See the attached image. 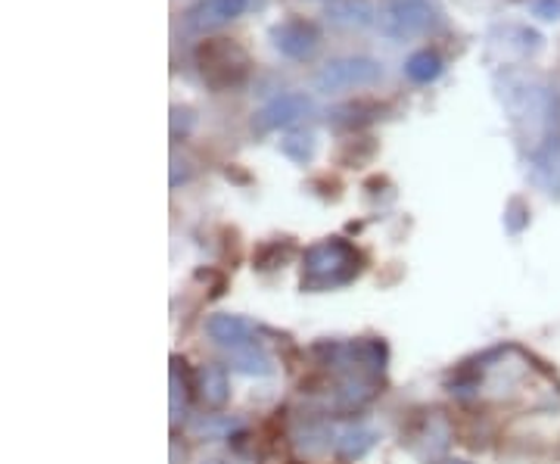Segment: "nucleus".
Wrapping results in <instances>:
<instances>
[{"label":"nucleus","mask_w":560,"mask_h":464,"mask_svg":"<svg viewBox=\"0 0 560 464\" xmlns=\"http://www.w3.org/2000/svg\"><path fill=\"white\" fill-rule=\"evenodd\" d=\"M501 103L529 169L541 182H560V94L539 79L504 76Z\"/></svg>","instance_id":"1"},{"label":"nucleus","mask_w":560,"mask_h":464,"mask_svg":"<svg viewBox=\"0 0 560 464\" xmlns=\"http://www.w3.org/2000/svg\"><path fill=\"white\" fill-rule=\"evenodd\" d=\"M249 54L243 50L237 40L231 38H212L202 40L197 47V69L200 79L212 91H234L243 81L249 79Z\"/></svg>","instance_id":"2"},{"label":"nucleus","mask_w":560,"mask_h":464,"mask_svg":"<svg viewBox=\"0 0 560 464\" xmlns=\"http://www.w3.org/2000/svg\"><path fill=\"white\" fill-rule=\"evenodd\" d=\"M305 271L308 281L318 287L346 283L359 271V253L342 241H324L305 253Z\"/></svg>","instance_id":"3"},{"label":"nucleus","mask_w":560,"mask_h":464,"mask_svg":"<svg viewBox=\"0 0 560 464\" xmlns=\"http://www.w3.org/2000/svg\"><path fill=\"white\" fill-rule=\"evenodd\" d=\"M383 79V66L371 57H340L320 66L315 76V91L320 94H337V91H355L371 88Z\"/></svg>","instance_id":"4"},{"label":"nucleus","mask_w":560,"mask_h":464,"mask_svg":"<svg viewBox=\"0 0 560 464\" xmlns=\"http://www.w3.org/2000/svg\"><path fill=\"white\" fill-rule=\"evenodd\" d=\"M440 25V10L430 0H389L381 13L383 35L405 40L427 35Z\"/></svg>","instance_id":"5"},{"label":"nucleus","mask_w":560,"mask_h":464,"mask_svg":"<svg viewBox=\"0 0 560 464\" xmlns=\"http://www.w3.org/2000/svg\"><path fill=\"white\" fill-rule=\"evenodd\" d=\"M271 44L287 60H312L320 47V28L312 20H283L271 28Z\"/></svg>","instance_id":"6"},{"label":"nucleus","mask_w":560,"mask_h":464,"mask_svg":"<svg viewBox=\"0 0 560 464\" xmlns=\"http://www.w3.org/2000/svg\"><path fill=\"white\" fill-rule=\"evenodd\" d=\"M246 0H197L187 13H184V25L194 35H206V32H219L228 22L243 16Z\"/></svg>","instance_id":"7"},{"label":"nucleus","mask_w":560,"mask_h":464,"mask_svg":"<svg viewBox=\"0 0 560 464\" xmlns=\"http://www.w3.org/2000/svg\"><path fill=\"white\" fill-rule=\"evenodd\" d=\"M305 113H312V101L305 94H280L271 103H265L259 113L253 116V128L265 135V131H278L287 128L296 119H302Z\"/></svg>","instance_id":"8"},{"label":"nucleus","mask_w":560,"mask_h":464,"mask_svg":"<svg viewBox=\"0 0 560 464\" xmlns=\"http://www.w3.org/2000/svg\"><path fill=\"white\" fill-rule=\"evenodd\" d=\"M327 20L340 28H364L374 22V3L371 0H334L327 7Z\"/></svg>","instance_id":"9"},{"label":"nucleus","mask_w":560,"mask_h":464,"mask_svg":"<svg viewBox=\"0 0 560 464\" xmlns=\"http://www.w3.org/2000/svg\"><path fill=\"white\" fill-rule=\"evenodd\" d=\"M209 334H212L215 344L231 346V349H243V346H249V340H253V324L243 322L237 315H215L209 322Z\"/></svg>","instance_id":"10"},{"label":"nucleus","mask_w":560,"mask_h":464,"mask_svg":"<svg viewBox=\"0 0 560 464\" xmlns=\"http://www.w3.org/2000/svg\"><path fill=\"white\" fill-rule=\"evenodd\" d=\"M442 57L436 50H415L408 60H405V76L415 81V84H430V81H436L442 76Z\"/></svg>","instance_id":"11"},{"label":"nucleus","mask_w":560,"mask_h":464,"mask_svg":"<svg viewBox=\"0 0 560 464\" xmlns=\"http://www.w3.org/2000/svg\"><path fill=\"white\" fill-rule=\"evenodd\" d=\"M377 113H381V106H377V103H346V106L330 109V116H327V119L334 121V125H359V121L374 119Z\"/></svg>","instance_id":"12"},{"label":"nucleus","mask_w":560,"mask_h":464,"mask_svg":"<svg viewBox=\"0 0 560 464\" xmlns=\"http://www.w3.org/2000/svg\"><path fill=\"white\" fill-rule=\"evenodd\" d=\"M280 150L293 162H308L315 156V135L312 131H293L280 141Z\"/></svg>","instance_id":"13"},{"label":"nucleus","mask_w":560,"mask_h":464,"mask_svg":"<svg viewBox=\"0 0 560 464\" xmlns=\"http://www.w3.org/2000/svg\"><path fill=\"white\" fill-rule=\"evenodd\" d=\"M202 399L212 405H221L228 399V378L221 368H202Z\"/></svg>","instance_id":"14"},{"label":"nucleus","mask_w":560,"mask_h":464,"mask_svg":"<svg viewBox=\"0 0 560 464\" xmlns=\"http://www.w3.org/2000/svg\"><path fill=\"white\" fill-rule=\"evenodd\" d=\"M234 368L237 371H246V374H268L271 371V359L256 352V346H243V349H234Z\"/></svg>","instance_id":"15"},{"label":"nucleus","mask_w":560,"mask_h":464,"mask_svg":"<svg viewBox=\"0 0 560 464\" xmlns=\"http://www.w3.org/2000/svg\"><path fill=\"white\" fill-rule=\"evenodd\" d=\"M342 440H337V445H340V452H346V455H361L364 449H371V443H374V433L371 430H342L340 433Z\"/></svg>","instance_id":"16"},{"label":"nucleus","mask_w":560,"mask_h":464,"mask_svg":"<svg viewBox=\"0 0 560 464\" xmlns=\"http://www.w3.org/2000/svg\"><path fill=\"white\" fill-rule=\"evenodd\" d=\"M529 13L541 22H560V0H526Z\"/></svg>","instance_id":"17"},{"label":"nucleus","mask_w":560,"mask_h":464,"mask_svg":"<svg viewBox=\"0 0 560 464\" xmlns=\"http://www.w3.org/2000/svg\"><path fill=\"white\" fill-rule=\"evenodd\" d=\"M521 216H523V202L514 200L511 202V209H508V216H504V222H508V228H511V231H521L523 228V222H526V219H521Z\"/></svg>","instance_id":"18"},{"label":"nucleus","mask_w":560,"mask_h":464,"mask_svg":"<svg viewBox=\"0 0 560 464\" xmlns=\"http://www.w3.org/2000/svg\"><path fill=\"white\" fill-rule=\"evenodd\" d=\"M231 421H200V425H197V430H200V433H215V430H231Z\"/></svg>","instance_id":"19"},{"label":"nucleus","mask_w":560,"mask_h":464,"mask_svg":"<svg viewBox=\"0 0 560 464\" xmlns=\"http://www.w3.org/2000/svg\"><path fill=\"white\" fill-rule=\"evenodd\" d=\"M209 464H221V462H209Z\"/></svg>","instance_id":"20"},{"label":"nucleus","mask_w":560,"mask_h":464,"mask_svg":"<svg viewBox=\"0 0 560 464\" xmlns=\"http://www.w3.org/2000/svg\"><path fill=\"white\" fill-rule=\"evenodd\" d=\"M455 464H464V462H455Z\"/></svg>","instance_id":"21"}]
</instances>
